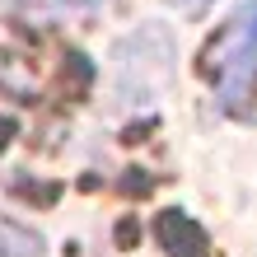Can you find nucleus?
Masks as SVG:
<instances>
[{"instance_id": "obj_1", "label": "nucleus", "mask_w": 257, "mask_h": 257, "mask_svg": "<svg viewBox=\"0 0 257 257\" xmlns=\"http://www.w3.org/2000/svg\"><path fill=\"white\" fill-rule=\"evenodd\" d=\"M206 70H210V80L220 89L224 108H238L252 94V80H257V0H248L220 28V38L206 52Z\"/></svg>"}, {"instance_id": "obj_2", "label": "nucleus", "mask_w": 257, "mask_h": 257, "mask_svg": "<svg viewBox=\"0 0 257 257\" xmlns=\"http://www.w3.org/2000/svg\"><path fill=\"white\" fill-rule=\"evenodd\" d=\"M159 234H164V243H169L173 257H201V248H206L201 229H196L187 215H173V210L159 220Z\"/></svg>"}]
</instances>
